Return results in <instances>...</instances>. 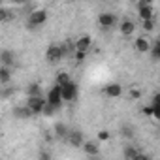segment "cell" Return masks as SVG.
Listing matches in <instances>:
<instances>
[{
  "label": "cell",
  "mask_w": 160,
  "mask_h": 160,
  "mask_svg": "<svg viewBox=\"0 0 160 160\" xmlns=\"http://www.w3.org/2000/svg\"><path fill=\"white\" fill-rule=\"evenodd\" d=\"M45 21H47V10H34V12L28 15V19H27V27H28L30 30H34V28L42 27Z\"/></svg>",
  "instance_id": "cell-1"
},
{
  "label": "cell",
  "mask_w": 160,
  "mask_h": 160,
  "mask_svg": "<svg viewBox=\"0 0 160 160\" xmlns=\"http://www.w3.org/2000/svg\"><path fill=\"white\" fill-rule=\"evenodd\" d=\"M77 85L73 83V81H70V83H66V85H62L60 87V96H62V102H73L75 98H77Z\"/></svg>",
  "instance_id": "cell-2"
},
{
  "label": "cell",
  "mask_w": 160,
  "mask_h": 160,
  "mask_svg": "<svg viewBox=\"0 0 160 160\" xmlns=\"http://www.w3.org/2000/svg\"><path fill=\"white\" fill-rule=\"evenodd\" d=\"M45 104L51 106V108H55V109H58L62 106V96H60V87L58 85H53L51 87V91H49V94L45 98Z\"/></svg>",
  "instance_id": "cell-3"
},
{
  "label": "cell",
  "mask_w": 160,
  "mask_h": 160,
  "mask_svg": "<svg viewBox=\"0 0 160 160\" xmlns=\"http://www.w3.org/2000/svg\"><path fill=\"white\" fill-rule=\"evenodd\" d=\"M152 4L149 2V0H139L138 2V15L141 17V21H152Z\"/></svg>",
  "instance_id": "cell-4"
},
{
  "label": "cell",
  "mask_w": 160,
  "mask_h": 160,
  "mask_svg": "<svg viewBox=\"0 0 160 160\" xmlns=\"http://www.w3.org/2000/svg\"><path fill=\"white\" fill-rule=\"evenodd\" d=\"M62 47L60 45H55V43H51L49 47H47V53H45V58H47V62H51V64H57V62H60L62 60Z\"/></svg>",
  "instance_id": "cell-5"
},
{
  "label": "cell",
  "mask_w": 160,
  "mask_h": 160,
  "mask_svg": "<svg viewBox=\"0 0 160 160\" xmlns=\"http://www.w3.org/2000/svg\"><path fill=\"white\" fill-rule=\"evenodd\" d=\"M43 106H45V98H43V96H32V98H28V100H27V108L32 111V115L42 113Z\"/></svg>",
  "instance_id": "cell-6"
},
{
  "label": "cell",
  "mask_w": 160,
  "mask_h": 160,
  "mask_svg": "<svg viewBox=\"0 0 160 160\" xmlns=\"http://www.w3.org/2000/svg\"><path fill=\"white\" fill-rule=\"evenodd\" d=\"M66 139H68V143L72 145V147H81L83 143H85V138H83V132L81 130H68V136H66Z\"/></svg>",
  "instance_id": "cell-7"
},
{
  "label": "cell",
  "mask_w": 160,
  "mask_h": 160,
  "mask_svg": "<svg viewBox=\"0 0 160 160\" xmlns=\"http://www.w3.org/2000/svg\"><path fill=\"white\" fill-rule=\"evenodd\" d=\"M98 23H100V27H104V28H111V27L117 23V15L111 13V12H104V13L98 15Z\"/></svg>",
  "instance_id": "cell-8"
},
{
  "label": "cell",
  "mask_w": 160,
  "mask_h": 160,
  "mask_svg": "<svg viewBox=\"0 0 160 160\" xmlns=\"http://www.w3.org/2000/svg\"><path fill=\"white\" fill-rule=\"evenodd\" d=\"M73 45H75V51H79V53H87V51L91 49V45H92V40H91V36H81Z\"/></svg>",
  "instance_id": "cell-9"
},
{
  "label": "cell",
  "mask_w": 160,
  "mask_h": 160,
  "mask_svg": "<svg viewBox=\"0 0 160 160\" xmlns=\"http://www.w3.org/2000/svg\"><path fill=\"white\" fill-rule=\"evenodd\" d=\"M13 62H15V53L13 51H10V49L0 51V64L2 66L10 68V66H13Z\"/></svg>",
  "instance_id": "cell-10"
},
{
  "label": "cell",
  "mask_w": 160,
  "mask_h": 160,
  "mask_svg": "<svg viewBox=\"0 0 160 160\" xmlns=\"http://www.w3.org/2000/svg\"><path fill=\"white\" fill-rule=\"evenodd\" d=\"M104 94L106 96H111V98H117V96L122 94V87L119 83H109V85L104 87Z\"/></svg>",
  "instance_id": "cell-11"
},
{
  "label": "cell",
  "mask_w": 160,
  "mask_h": 160,
  "mask_svg": "<svg viewBox=\"0 0 160 160\" xmlns=\"http://www.w3.org/2000/svg\"><path fill=\"white\" fill-rule=\"evenodd\" d=\"M81 147L89 156H100V147L96 145V141H85Z\"/></svg>",
  "instance_id": "cell-12"
},
{
  "label": "cell",
  "mask_w": 160,
  "mask_h": 160,
  "mask_svg": "<svg viewBox=\"0 0 160 160\" xmlns=\"http://www.w3.org/2000/svg\"><path fill=\"white\" fill-rule=\"evenodd\" d=\"M134 45H136V51H139V53H147V51L151 49V42H149L145 36H139V38L134 42Z\"/></svg>",
  "instance_id": "cell-13"
},
{
  "label": "cell",
  "mask_w": 160,
  "mask_h": 160,
  "mask_svg": "<svg viewBox=\"0 0 160 160\" xmlns=\"http://www.w3.org/2000/svg\"><path fill=\"white\" fill-rule=\"evenodd\" d=\"M13 117L15 119H28V117H32V111L27 106H15L13 108Z\"/></svg>",
  "instance_id": "cell-14"
},
{
  "label": "cell",
  "mask_w": 160,
  "mask_h": 160,
  "mask_svg": "<svg viewBox=\"0 0 160 160\" xmlns=\"http://www.w3.org/2000/svg\"><path fill=\"white\" fill-rule=\"evenodd\" d=\"M68 130H70V128H68L64 122H57V124H55V138H57V139H66Z\"/></svg>",
  "instance_id": "cell-15"
},
{
  "label": "cell",
  "mask_w": 160,
  "mask_h": 160,
  "mask_svg": "<svg viewBox=\"0 0 160 160\" xmlns=\"http://www.w3.org/2000/svg\"><path fill=\"white\" fill-rule=\"evenodd\" d=\"M151 109H152V117L154 119H160V94L158 92H154V96H152Z\"/></svg>",
  "instance_id": "cell-16"
},
{
  "label": "cell",
  "mask_w": 160,
  "mask_h": 160,
  "mask_svg": "<svg viewBox=\"0 0 160 160\" xmlns=\"http://www.w3.org/2000/svg\"><path fill=\"white\" fill-rule=\"evenodd\" d=\"M134 30H136V25H134L130 19H124V21L121 23V32H122L124 36H130V34H134Z\"/></svg>",
  "instance_id": "cell-17"
},
{
  "label": "cell",
  "mask_w": 160,
  "mask_h": 160,
  "mask_svg": "<svg viewBox=\"0 0 160 160\" xmlns=\"http://www.w3.org/2000/svg\"><path fill=\"white\" fill-rule=\"evenodd\" d=\"M27 94H28V98H32V96H42V85H40V83H30L28 89H27Z\"/></svg>",
  "instance_id": "cell-18"
},
{
  "label": "cell",
  "mask_w": 160,
  "mask_h": 160,
  "mask_svg": "<svg viewBox=\"0 0 160 160\" xmlns=\"http://www.w3.org/2000/svg\"><path fill=\"white\" fill-rule=\"evenodd\" d=\"M151 57H152V60H158L160 58V40H154L152 43H151Z\"/></svg>",
  "instance_id": "cell-19"
},
{
  "label": "cell",
  "mask_w": 160,
  "mask_h": 160,
  "mask_svg": "<svg viewBox=\"0 0 160 160\" xmlns=\"http://www.w3.org/2000/svg\"><path fill=\"white\" fill-rule=\"evenodd\" d=\"M12 79V70L6 66H0V83H8Z\"/></svg>",
  "instance_id": "cell-20"
},
{
  "label": "cell",
  "mask_w": 160,
  "mask_h": 160,
  "mask_svg": "<svg viewBox=\"0 0 160 160\" xmlns=\"http://www.w3.org/2000/svg\"><path fill=\"white\" fill-rule=\"evenodd\" d=\"M138 152H141L138 147H134V145H130V147H124V151H122V154H124V158L126 160H132Z\"/></svg>",
  "instance_id": "cell-21"
},
{
  "label": "cell",
  "mask_w": 160,
  "mask_h": 160,
  "mask_svg": "<svg viewBox=\"0 0 160 160\" xmlns=\"http://www.w3.org/2000/svg\"><path fill=\"white\" fill-rule=\"evenodd\" d=\"M72 79H70V73L68 72H60L58 75H57V83L55 85H58V87H62V85H66V83H70Z\"/></svg>",
  "instance_id": "cell-22"
},
{
  "label": "cell",
  "mask_w": 160,
  "mask_h": 160,
  "mask_svg": "<svg viewBox=\"0 0 160 160\" xmlns=\"http://www.w3.org/2000/svg\"><path fill=\"white\" fill-rule=\"evenodd\" d=\"M134 126H130V124H122L121 126V134H122V138H126V139H132L134 138Z\"/></svg>",
  "instance_id": "cell-23"
},
{
  "label": "cell",
  "mask_w": 160,
  "mask_h": 160,
  "mask_svg": "<svg viewBox=\"0 0 160 160\" xmlns=\"http://www.w3.org/2000/svg\"><path fill=\"white\" fill-rule=\"evenodd\" d=\"M13 15H12V12L8 10V8H4V6H0V23H4V21H10Z\"/></svg>",
  "instance_id": "cell-24"
},
{
  "label": "cell",
  "mask_w": 160,
  "mask_h": 160,
  "mask_svg": "<svg viewBox=\"0 0 160 160\" xmlns=\"http://www.w3.org/2000/svg\"><path fill=\"white\" fill-rule=\"evenodd\" d=\"M55 111H57V109H55V108H51V106H47V104H45V106H43V109H42V113H43L45 117H51Z\"/></svg>",
  "instance_id": "cell-25"
},
{
  "label": "cell",
  "mask_w": 160,
  "mask_h": 160,
  "mask_svg": "<svg viewBox=\"0 0 160 160\" xmlns=\"http://www.w3.org/2000/svg\"><path fill=\"white\" fill-rule=\"evenodd\" d=\"M143 30H145V32L154 30V21H143Z\"/></svg>",
  "instance_id": "cell-26"
},
{
  "label": "cell",
  "mask_w": 160,
  "mask_h": 160,
  "mask_svg": "<svg viewBox=\"0 0 160 160\" xmlns=\"http://www.w3.org/2000/svg\"><path fill=\"white\" fill-rule=\"evenodd\" d=\"M38 160H51V152H49V151H40Z\"/></svg>",
  "instance_id": "cell-27"
},
{
  "label": "cell",
  "mask_w": 160,
  "mask_h": 160,
  "mask_svg": "<svg viewBox=\"0 0 160 160\" xmlns=\"http://www.w3.org/2000/svg\"><path fill=\"white\" fill-rule=\"evenodd\" d=\"M98 139H100V141H108V139H109V132L100 130V132H98Z\"/></svg>",
  "instance_id": "cell-28"
},
{
  "label": "cell",
  "mask_w": 160,
  "mask_h": 160,
  "mask_svg": "<svg viewBox=\"0 0 160 160\" xmlns=\"http://www.w3.org/2000/svg\"><path fill=\"white\" fill-rule=\"evenodd\" d=\"M132 160H151V158H149V156H147L145 152H138V154H136V156H134Z\"/></svg>",
  "instance_id": "cell-29"
},
{
  "label": "cell",
  "mask_w": 160,
  "mask_h": 160,
  "mask_svg": "<svg viewBox=\"0 0 160 160\" xmlns=\"http://www.w3.org/2000/svg\"><path fill=\"white\" fill-rule=\"evenodd\" d=\"M130 96H132V98H139V96H141V92H139L138 89H132V91H130Z\"/></svg>",
  "instance_id": "cell-30"
},
{
  "label": "cell",
  "mask_w": 160,
  "mask_h": 160,
  "mask_svg": "<svg viewBox=\"0 0 160 160\" xmlns=\"http://www.w3.org/2000/svg\"><path fill=\"white\" fill-rule=\"evenodd\" d=\"M83 58H85V53H79V51H75V60H77V62H81Z\"/></svg>",
  "instance_id": "cell-31"
},
{
  "label": "cell",
  "mask_w": 160,
  "mask_h": 160,
  "mask_svg": "<svg viewBox=\"0 0 160 160\" xmlns=\"http://www.w3.org/2000/svg\"><path fill=\"white\" fill-rule=\"evenodd\" d=\"M141 111H143V115H152V109H151V106H145Z\"/></svg>",
  "instance_id": "cell-32"
},
{
  "label": "cell",
  "mask_w": 160,
  "mask_h": 160,
  "mask_svg": "<svg viewBox=\"0 0 160 160\" xmlns=\"http://www.w3.org/2000/svg\"><path fill=\"white\" fill-rule=\"evenodd\" d=\"M91 160H102L100 156H91Z\"/></svg>",
  "instance_id": "cell-33"
}]
</instances>
